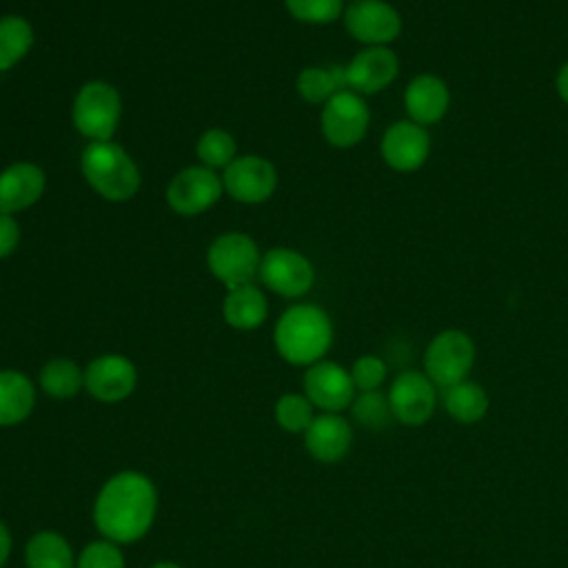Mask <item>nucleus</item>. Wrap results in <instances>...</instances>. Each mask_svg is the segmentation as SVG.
<instances>
[{
    "instance_id": "obj_1",
    "label": "nucleus",
    "mask_w": 568,
    "mask_h": 568,
    "mask_svg": "<svg viewBox=\"0 0 568 568\" xmlns=\"http://www.w3.org/2000/svg\"><path fill=\"white\" fill-rule=\"evenodd\" d=\"M155 513V484L138 470H120L111 475L93 501V524L98 532L120 546L142 539L151 530Z\"/></svg>"
},
{
    "instance_id": "obj_2",
    "label": "nucleus",
    "mask_w": 568,
    "mask_h": 568,
    "mask_svg": "<svg viewBox=\"0 0 568 568\" xmlns=\"http://www.w3.org/2000/svg\"><path fill=\"white\" fill-rule=\"evenodd\" d=\"M273 346L284 362L306 368L324 359L331 351L333 322L317 304H293L275 322Z\"/></svg>"
},
{
    "instance_id": "obj_3",
    "label": "nucleus",
    "mask_w": 568,
    "mask_h": 568,
    "mask_svg": "<svg viewBox=\"0 0 568 568\" xmlns=\"http://www.w3.org/2000/svg\"><path fill=\"white\" fill-rule=\"evenodd\" d=\"M78 164L89 189L106 202H126L140 191V169L115 140L87 142Z\"/></svg>"
},
{
    "instance_id": "obj_4",
    "label": "nucleus",
    "mask_w": 568,
    "mask_h": 568,
    "mask_svg": "<svg viewBox=\"0 0 568 568\" xmlns=\"http://www.w3.org/2000/svg\"><path fill=\"white\" fill-rule=\"evenodd\" d=\"M122 118L120 91L106 80L84 82L71 104L73 129L87 138V142L113 140V133Z\"/></svg>"
},
{
    "instance_id": "obj_5",
    "label": "nucleus",
    "mask_w": 568,
    "mask_h": 568,
    "mask_svg": "<svg viewBox=\"0 0 568 568\" xmlns=\"http://www.w3.org/2000/svg\"><path fill=\"white\" fill-rule=\"evenodd\" d=\"M204 260L209 273L229 291L257 280L262 251L248 233L226 231L213 237Z\"/></svg>"
},
{
    "instance_id": "obj_6",
    "label": "nucleus",
    "mask_w": 568,
    "mask_h": 568,
    "mask_svg": "<svg viewBox=\"0 0 568 568\" xmlns=\"http://www.w3.org/2000/svg\"><path fill=\"white\" fill-rule=\"evenodd\" d=\"M477 357L473 337L462 328L439 331L426 346L424 373L442 390L457 382L468 379Z\"/></svg>"
},
{
    "instance_id": "obj_7",
    "label": "nucleus",
    "mask_w": 568,
    "mask_h": 568,
    "mask_svg": "<svg viewBox=\"0 0 568 568\" xmlns=\"http://www.w3.org/2000/svg\"><path fill=\"white\" fill-rule=\"evenodd\" d=\"M371 126V109L364 95L355 91H339L320 111L322 138L335 149H351L359 144Z\"/></svg>"
},
{
    "instance_id": "obj_8",
    "label": "nucleus",
    "mask_w": 568,
    "mask_h": 568,
    "mask_svg": "<svg viewBox=\"0 0 568 568\" xmlns=\"http://www.w3.org/2000/svg\"><path fill=\"white\" fill-rule=\"evenodd\" d=\"M224 193L222 175L204 164H191L180 169L166 184V206L182 215L195 217L211 211Z\"/></svg>"
},
{
    "instance_id": "obj_9",
    "label": "nucleus",
    "mask_w": 568,
    "mask_h": 568,
    "mask_svg": "<svg viewBox=\"0 0 568 568\" xmlns=\"http://www.w3.org/2000/svg\"><path fill=\"white\" fill-rule=\"evenodd\" d=\"M257 280L280 297L300 300L315 284V266L302 251L275 246L262 253Z\"/></svg>"
},
{
    "instance_id": "obj_10",
    "label": "nucleus",
    "mask_w": 568,
    "mask_h": 568,
    "mask_svg": "<svg viewBox=\"0 0 568 568\" xmlns=\"http://www.w3.org/2000/svg\"><path fill=\"white\" fill-rule=\"evenodd\" d=\"M346 33L364 47H388L402 33V13L386 0L348 2L342 16Z\"/></svg>"
},
{
    "instance_id": "obj_11",
    "label": "nucleus",
    "mask_w": 568,
    "mask_h": 568,
    "mask_svg": "<svg viewBox=\"0 0 568 568\" xmlns=\"http://www.w3.org/2000/svg\"><path fill=\"white\" fill-rule=\"evenodd\" d=\"M222 186L240 204H262L277 189L275 164L255 153H240L222 173Z\"/></svg>"
},
{
    "instance_id": "obj_12",
    "label": "nucleus",
    "mask_w": 568,
    "mask_h": 568,
    "mask_svg": "<svg viewBox=\"0 0 568 568\" xmlns=\"http://www.w3.org/2000/svg\"><path fill=\"white\" fill-rule=\"evenodd\" d=\"M393 419L404 426L426 424L439 402V388L424 371H402L388 386Z\"/></svg>"
},
{
    "instance_id": "obj_13",
    "label": "nucleus",
    "mask_w": 568,
    "mask_h": 568,
    "mask_svg": "<svg viewBox=\"0 0 568 568\" xmlns=\"http://www.w3.org/2000/svg\"><path fill=\"white\" fill-rule=\"evenodd\" d=\"M302 390L320 413L346 410L357 393L351 379V371L326 357L306 366Z\"/></svg>"
},
{
    "instance_id": "obj_14",
    "label": "nucleus",
    "mask_w": 568,
    "mask_h": 568,
    "mask_svg": "<svg viewBox=\"0 0 568 568\" xmlns=\"http://www.w3.org/2000/svg\"><path fill=\"white\" fill-rule=\"evenodd\" d=\"M138 368L122 353H104L84 366V390L104 404H115L133 395Z\"/></svg>"
},
{
    "instance_id": "obj_15",
    "label": "nucleus",
    "mask_w": 568,
    "mask_h": 568,
    "mask_svg": "<svg viewBox=\"0 0 568 568\" xmlns=\"http://www.w3.org/2000/svg\"><path fill=\"white\" fill-rule=\"evenodd\" d=\"M379 155L388 169L413 173L424 166L430 155V135L426 126L413 120H397L382 133Z\"/></svg>"
},
{
    "instance_id": "obj_16",
    "label": "nucleus",
    "mask_w": 568,
    "mask_h": 568,
    "mask_svg": "<svg viewBox=\"0 0 568 568\" xmlns=\"http://www.w3.org/2000/svg\"><path fill=\"white\" fill-rule=\"evenodd\" d=\"M346 89L373 95L390 87L399 75V58L390 47H362L346 64Z\"/></svg>"
},
{
    "instance_id": "obj_17",
    "label": "nucleus",
    "mask_w": 568,
    "mask_h": 568,
    "mask_svg": "<svg viewBox=\"0 0 568 568\" xmlns=\"http://www.w3.org/2000/svg\"><path fill=\"white\" fill-rule=\"evenodd\" d=\"M47 173L40 164L31 160L11 162L0 171V213L16 215L44 195Z\"/></svg>"
},
{
    "instance_id": "obj_18",
    "label": "nucleus",
    "mask_w": 568,
    "mask_h": 568,
    "mask_svg": "<svg viewBox=\"0 0 568 568\" xmlns=\"http://www.w3.org/2000/svg\"><path fill=\"white\" fill-rule=\"evenodd\" d=\"M302 437L304 448L313 459L322 464H335L351 450L353 426L342 417V413H320L313 417Z\"/></svg>"
},
{
    "instance_id": "obj_19",
    "label": "nucleus",
    "mask_w": 568,
    "mask_h": 568,
    "mask_svg": "<svg viewBox=\"0 0 568 568\" xmlns=\"http://www.w3.org/2000/svg\"><path fill=\"white\" fill-rule=\"evenodd\" d=\"M450 106V89L435 73L415 75L404 89V109L408 120L430 126L444 120Z\"/></svg>"
},
{
    "instance_id": "obj_20",
    "label": "nucleus",
    "mask_w": 568,
    "mask_h": 568,
    "mask_svg": "<svg viewBox=\"0 0 568 568\" xmlns=\"http://www.w3.org/2000/svg\"><path fill=\"white\" fill-rule=\"evenodd\" d=\"M268 317V300L264 291L253 284L229 288L222 300V320L235 331H255Z\"/></svg>"
},
{
    "instance_id": "obj_21",
    "label": "nucleus",
    "mask_w": 568,
    "mask_h": 568,
    "mask_svg": "<svg viewBox=\"0 0 568 568\" xmlns=\"http://www.w3.org/2000/svg\"><path fill=\"white\" fill-rule=\"evenodd\" d=\"M36 408V384L16 368H0V428L18 426Z\"/></svg>"
},
{
    "instance_id": "obj_22",
    "label": "nucleus",
    "mask_w": 568,
    "mask_h": 568,
    "mask_svg": "<svg viewBox=\"0 0 568 568\" xmlns=\"http://www.w3.org/2000/svg\"><path fill=\"white\" fill-rule=\"evenodd\" d=\"M439 399H442L444 410L457 424H475V422L484 419L490 408L486 388L473 379H464V382L442 388Z\"/></svg>"
},
{
    "instance_id": "obj_23",
    "label": "nucleus",
    "mask_w": 568,
    "mask_h": 568,
    "mask_svg": "<svg viewBox=\"0 0 568 568\" xmlns=\"http://www.w3.org/2000/svg\"><path fill=\"white\" fill-rule=\"evenodd\" d=\"M75 552L58 530H38L24 546L27 568H75Z\"/></svg>"
},
{
    "instance_id": "obj_24",
    "label": "nucleus",
    "mask_w": 568,
    "mask_h": 568,
    "mask_svg": "<svg viewBox=\"0 0 568 568\" xmlns=\"http://www.w3.org/2000/svg\"><path fill=\"white\" fill-rule=\"evenodd\" d=\"M295 89L300 98L308 104H324L335 93L346 89L344 64H313L304 67L295 78Z\"/></svg>"
},
{
    "instance_id": "obj_25",
    "label": "nucleus",
    "mask_w": 568,
    "mask_h": 568,
    "mask_svg": "<svg viewBox=\"0 0 568 568\" xmlns=\"http://www.w3.org/2000/svg\"><path fill=\"white\" fill-rule=\"evenodd\" d=\"M38 384L53 399H71L84 388V368L71 357H51L40 368Z\"/></svg>"
},
{
    "instance_id": "obj_26",
    "label": "nucleus",
    "mask_w": 568,
    "mask_h": 568,
    "mask_svg": "<svg viewBox=\"0 0 568 568\" xmlns=\"http://www.w3.org/2000/svg\"><path fill=\"white\" fill-rule=\"evenodd\" d=\"M36 33L24 16H0V71L13 69L33 49Z\"/></svg>"
},
{
    "instance_id": "obj_27",
    "label": "nucleus",
    "mask_w": 568,
    "mask_h": 568,
    "mask_svg": "<svg viewBox=\"0 0 568 568\" xmlns=\"http://www.w3.org/2000/svg\"><path fill=\"white\" fill-rule=\"evenodd\" d=\"M237 155L240 153L233 133L222 126H211L202 131L195 142L197 162L213 171H224Z\"/></svg>"
},
{
    "instance_id": "obj_28",
    "label": "nucleus",
    "mask_w": 568,
    "mask_h": 568,
    "mask_svg": "<svg viewBox=\"0 0 568 568\" xmlns=\"http://www.w3.org/2000/svg\"><path fill=\"white\" fill-rule=\"evenodd\" d=\"M348 408L353 419L371 430H382L393 422L388 395L382 390H357Z\"/></svg>"
},
{
    "instance_id": "obj_29",
    "label": "nucleus",
    "mask_w": 568,
    "mask_h": 568,
    "mask_svg": "<svg viewBox=\"0 0 568 568\" xmlns=\"http://www.w3.org/2000/svg\"><path fill=\"white\" fill-rule=\"evenodd\" d=\"M273 413H275V422L280 424L282 430L302 435L315 417V406L308 402V397L304 393H284L275 402Z\"/></svg>"
},
{
    "instance_id": "obj_30",
    "label": "nucleus",
    "mask_w": 568,
    "mask_h": 568,
    "mask_svg": "<svg viewBox=\"0 0 568 568\" xmlns=\"http://www.w3.org/2000/svg\"><path fill=\"white\" fill-rule=\"evenodd\" d=\"M286 13L306 24H331L344 16V0H284Z\"/></svg>"
},
{
    "instance_id": "obj_31",
    "label": "nucleus",
    "mask_w": 568,
    "mask_h": 568,
    "mask_svg": "<svg viewBox=\"0 0 568 568\" xmlns=\"http://www.w3.org/2000/svg\"><path fill=\"white\" fill-rule=\"evenodd\" d=\"M75 568H126V561L120 550V544L102 537V539L89 541L80 550L75 559Z\"/></svg>"
},
{
    "instance_id": "obj_32",
    "label": "nucleus",
    "mask_w": 568,
    "mask_h": 568,
    "mask_svg": "<svg viewBox=\"0 0 568 568\" xmlns=\"http://www.w3.org/2000/svg\"><path fill=\"white\" fill-rule=\"evenodd\" d=\"M348 371L357 390H379L388 375L386 362L377 355H359Z\"/></svg>"
},
{
    "instance_id": "obj_33",
    "label": "nucleus",
    "mask_w": 568,
    "mask_h": 568,
    "mask_svg": "<svg viewBox=\"0 0 568 568\" xmlns=\"http://www.w3.org/2000/svg\"><path fill=\"white\" fill-rule=\"evenodd\" d=\"M20 237H22V229H20L16 215L0 213V260L16 253Z\"/></svg>"
},
{
    "instance_id": "obj_34",
    "label": "nucleus",
    "mask_w": 568,
    "mask_h": 568,
    "mask_svg": "<svg viewBox=\"0 0 568 568\" xmlns=\"http://www.w3.org/2000/svg\"><path fill=\"white\" fill-rule=\"evenodd\" d=\"M11 546H13V539H11V530L9 526L0 519V568H4L9 555H11Z\"/></svg>"
},
{
    "instance_id": "obj_35",
    "label": "nucleus",
    "mask_w": 568,
    "mask_h": 568,
    "mask_svg": "<svg viewBox=\"0 0 568 568\" xmlns=\"http://www.w3.org/2000/svg\"><path fill=\"white\" fill-rule=\"evenodd\" d=\"M555 91H557L559 100L568 104V60L557 69V75H555Z\"/></svg>"
},
{
    "instance_id": "obj_36",
    "label": "nucleus",
    "mask_w": 568,
    "mask_h": 568,
    "mask_svg": "<svg viewBox=\"0 0 568 568\" xmlns=\"http://www.w3.org/2000/svg\"><path fill=\"white\" fill-rule=\"evenodd\" d=\"M151 568H182V566L175 561H155Z\"/></svg>"
},
{
    "instance_id": "obj_37",
    "label": "nucleus",
    "mask_w": 568,
    "mask_h": 568,
    "mask_svg": "<svg viewBox=\"0 0 568 568\" xmlns=\"http://www.w3.org/2000/svg\"><path fill=\"white\" fill-rule=\"evenodd\" d=\"M344 2H357V0H344Z\"/></svg>"
}]
</instances>
